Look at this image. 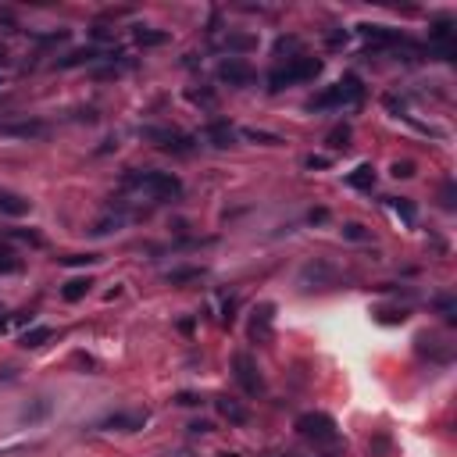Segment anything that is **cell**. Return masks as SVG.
<instances>
[{
	"instance_id": "cell-1",
	"label": "cell",
	"mask_w": 457,
	"mask_h": 457,
	"mask_svg": "<svg viewBox=\"0 0 457 457\" xmlns=\"http://www.w3.org/2000/svg\"><path fill=\"white\" fill-rule=\"evenodd\" d=\"M322 57H308V54H297V57H290L286 65H279V68H271V75H268V89L271 93H279V89H286V86H300V82H315L318 75H322Z\"/></svg>"
},
{
	"instance_id": "cell-2",
	"label": "cell",
	"mask_w": 457,
	"mask_h": 457,
	"mask_svg": "<svg viewBox=\"0 0 457 457\" xmlns=\"http://www.w3.org/2000/svg\"><path fill=\"white\" fill-rule=\"evenodd\" d=\"M126 186L129 190H143L154 200H179L182 197V179L172 175V172H158V168H136L126 175Z\"/></svg>"
},
{
	"instance_id": "cell-3",
	"label": "cell",
	"mask_w": 457,
	"mask_h": 457,
	"mask_svg": "<svg viewBox=\"0 0 457 457\" xmlns=\"http://www.w3.org/2000/svg\"><path fill=\"white\" fill-rule=\"evenodd\" d=\"M364 97V86H361V79L357 75H343L336 86H329V89H322V93L308 104L311 111H332V107H350V104H357Z\"/></svg>"
},
{
	"instance_id": "cell-4",
	"label": "cell",
	"mask_w": 457,
	"mask_h": 457,
	"mask_svg": "<svg viewBox=\"0 0 457 457\" xmlns=\"http://www.w3.org/2000/svg\"><path fill=\"white\" fill-rule=\"evenodd\" d=\"M297 433H300L304 440H311L315 447H325V443H336V440H340L336 421H332L329 414H322V411L300 414V418H297Z\"/></svg>"
},
{
	"instance_id": "cell-5",
	"label": "cell",
	"mask_w": 457,
	"mask_h": 457,
	"mask_svg": "<svg viewBox=\"0 0 457 457\" xmlns=\"http://www.w3.org/2000/svg\"><path fill=\"white\" fill-rule=\"evenodd\" d=\"M140 136H143V140H150V143H154L158 150H165V154H179V158L193 154V136L179 133V129H165V126H147V129H140Z\"/></svg>"
},
{
	"instance_id": "cell-6",
	"label": "cell",
	"mask_w": 457,
	"mask_h": 457,
	"mask_svg": "<svg viewBox=\"0 0 457 457\" xmlns=\"http://www.w3.org/2000/svg\"><path fill=\"white\" fill-rule=\"evenodd\" d=\"M232 375H236L239 389L247 393V397H261V393H264V379H261V372H257V364H254L250 354H236L232 357Z\"/></svg>"
},
{
	"instance_id": "cell-7",
	"label": "cell",
	"mask_w": 457,
	"mask_h": 457,
	"mask_svg": "<svg viewBox=\"0 0 457 457\" xmlns=\"http://www.w3.org/2000/svg\"><path fill=\"white\" fill-rule=\"evenodd\" d=\"M218 79L232 89H247L257 82V68L250 65V61H243V57H225L222 65H218Z\"/></svg>"
},
{
	"instance_id": "cell-8",
	"label": "cell",
	"mask_w": 457,
	"mask_h": 457,
	"mask_svg": "<svg viewBox=\"0 0 457 457\" xmlns=\"http://www.w3.org/2000/svg\"><path fill=\"white\" fill-rule=\"evenodd\" d=\"M50 133L47 121L40 118H0V136H11V140H43Z\"/></svg>"
},
{
	"instance_id": "cell-9",
	"label": "cell",
	"mask_w": 457,
	"mask_h": 457,
	"mask_svg": "<svg viewBox=\"0 0 457 457\" xmlns=\"http://www.w3.org/2000/svg\"><path fill=\"white\" fill-rule=\"evenodd\" d=\"M457 54V43H454V25L443 18L429 29V57H440V61H454Z\"/></svg>"
},
{
	"instance_id": "cell-10",
	"label": "cell",
	"mask_w": 457,
	"mask_h": 457,
	"mask_svg": "<svg viewBox=\"0 0 457 457\" xmlns=\"http://www.w3.org/2000/svg\"><path fill=\"white\" fill-rule=\"evenodd\" d=\"M143 425H147V411H114L97 425V429H104V433H140Z\"/></svg>"
},
{
	"instance_id": "cell-11",
	"label": "cell",
	"mask_w": 457,
	"mask_h": 457,
	"mask_svg": "<svg viewBox=\"0 0 457 457\" xmlns=\"http://www.w3.org/2000/svg\"><path fill=\"white\" fill-rule=\"evenodd\" d=\"M361 36L375 47H404L407 43L400 29H389V25H361Z\"/></svg>"
},
{
	"instance_id": "cell-12",
	"label": "cell",
	"mask_w": 457,
	"mask_h": 457,
	"mask_svg": "<svg viewBox=\"0 0 457 457\" xmlns=\"http://www.w3.org/2000/svg\"><path fill=\"white\" fill-rule=\"evenodd\" d=\"M271 322H276V304H261L250 318V340L268 343L271 340Z\"/></svg>"
},
{
	"instance_id": "cell-13",
	"label": "cell",
	"mask_w": 457,
	"mask_h": 457,
	"mask_svg": "<svg viewBox=\"0 0 457 457\" xmlns=\"http://www.w3.org/2000/svg\"><path fill=\"white\" fill-rule=\"evenodd\" d=\"M204 136H207V143H211V147H218V150H225V147H232V143H236V129L229 126V118H215V121H207Z\"/></svg>"
},
{
	"instance_id": "cell-14",
	"label": "cell",
	"mask_w": 457,
	"mask_h": 457,
	"mask_svg": "<svg viewBox=\"0 0 457 457\" xmlns=\"http://www.w3.org/2000/svg\"><path fill=\"white\" fill-rule=\"evenodd\" d=\"M33 211V200L15 193V190H0V215H8V218H22Z\"/></svg>"
},
{
	"instance_id": "cell-15",
	"label": "cell",
	"mask_w": 457,
	"mask_h": 457,
	"mask_svg": "<svg viewBox=\"0 0 457 457\" xmlns=\"http://www.w3.org/2000/svg\"><path fill=\"white\" fill-rule=\"evenodd\" d=\"M50 411H54V404H50L47 397H36L33 404H25V407L18 411V421H22V425H40L43 418H50Z\"/></svg>"
},
{
	"instance_id": "cell-16",
	"label": "cell",
	"mask_w": 457,
	"mask_h": 457,
	"mask_svg": "<svg viewBox=\"0 0 457 457\" xmlns=\"http://www.w3.org/2000/svg\"><path fill=\"white\" fill-rule=\"evenodd\" d=\"M418 354L429 357L436 364H450L454 361V350L450 347H440V340H429V336H418Z\"/></svg>"
},
{
	"instance_id": "cell-17",
	"label": "cell",
	"mask_w": 457,
	"mask_h": 457,
	"mask_svg": "<svg viewBox=\"0 0 457 457\" xmlns=\"http://www.w3.org/2000/svg\"><path fill=\"white\" fill-rule=\"evenodd\" d=\"M215 404H218V414L229 418L232 425H247V421H250V411L243 407V404H236V400H229V397H218Z\"/></svg>"
},
{
	"instance_id": "cell-18",
	"label": "cell",
	"mask_w": 457,
	"mask_h": 457,
	"mask_svg": "<svg viewBox=\"0 0 457 457\" xmlns=\"http://www.w3.org/2000/svg\"><path fill=\"white\" fill-rule=\"evenodd\" d=\"M347 186H354V190H375V168L372 165H357L350 175H347Z\"/></svg>"
},
{
	"instance_id": "cell-19",
	"label": "cell",
	"mask_w": 457,
	"mask_h": 457,
	"mask_svg": "<svg viewBox=\"0 0 457 457\" xmlns=\"http://www.w3.org/2000/svg\"><path fill=\"white\" fill-rule=\"evenodd\" d=\"M50 336H54V329H50V325H33V329H25V332H22V340H18V343H22L25 350H40Z\"/></svg>"
},
{
	"instance_id": "cell-20",
	"label": "cell",
	"mask_w": 457,
	"mask_h": 457,
	"mask_svg": "<svg viewBox=\"0 0 457 457\" xmlns=\"http://www.w3.org/2000/svg\"><path fill=\"white\" fill-rule=\"evenodd\" d=\"M257 47V36H247V33H225V50L236 57V54H247Z\"/></svg>"
},
{
	"instance_id": "cell-21",
	"label": "cell",
	"mask_w": 457,
	"mask_h": 457,
	"mask_svg": "<svg viewBox=\"0 0 457 457\" xmlns=\"http://www.w3.org/2000/svg\"><path fill=\"white\" fill-rule=\"evenodd\" d=\"M172 286H182V283H197V279H204V268L200 264H190V268H175V271H168L165 276Z\"/></svg>"
},
{
	"instance_id": "cell-22",
	"label": "cell",
	"mask_w": 457,
	"mask_h": 457,
	"mask_svg": "<svg viewBox=\"0 0 457 457\" xmlns=\"http://www.w3.org/2000/svg\"><path fill=\"white\" fill-rule=\"evenodd\" d=\"M89 286H93V283H89L86 276H79V279H68V283H65V290H61V297H65L68 304H75V300H82V297L89 293Z\"/></svg>"
},
{
	"instance_id": "cell-23",
	"label": "cell",
	"mask_w": 457,
	"mask_h": 457,
	"mask_svg": "<svg viewBox=\"0 0 457 457\" xmlns=\"http://www.w3.org/2000/svg\"><path fill=\"white\" fill-rule=\"evenodd\" d=\"M136 43L140 47H165L168 33H165V29H136Z\"/></svg>"
},
{
	"instance_id": "cell-24",
	"label": "cell",
	"mask_w": 457,
	"mask_h": 457,
	"mask_svg": "<svg viewBox=\"0 0 457 457\" xmlns=\"http://www.w3.org/2000/svg\"><path fill=\"white\" fill-rule=\"evenodd\" d=\"M389 207H393V211H397V215H400V218H404L407 225H414V218H418V211H414V204H411L407 197H393V200H389Z\"/></svg>"
},
{
	"instance_id": "cell-25",
	"label": "cell",
	"mask_w": 457,
	"mask_h": 457,
	"mask_svg": "<svg viewBox=\"0 0 457 457\" xmlns=\"http://www.w3.org/2000/svg\"><path fill=\"white\" fill-rule=\"evenodd\" d=\"M8 239H18V243H29V247H43V236L33 232V229H4Z\"/></svg>"
},
{
	"instance_id": "cell-26",
	"label": "cell",
	"mask_w": 457,
	"mask_h": 457,
	"mask_svg": "<svg viewBox=\"0 0 457 457\" xmlns=\"http://www.w3.org/2000/svg\"><path fill=\"white\" fill-rule=\"evenodd\" d=\"M347 140H350V126H336V129L325 136L329 150H347Z\"/></svg>"
},
{
	"instance_id": "cell-27",
	"label": "cell",
	"mask_w": 457,
	"mask_h": 457,
	"mask_svg": "<svg viewBox=\"0 0 457 457\" xmlns=\"http://www.w3.org/2000/svg\"><path fill=\"white\" fill-rule=\"evenodd\" d=\"M375 318L382 322V325H404L407 322V311L400 308V311H393V308H379L375 311Z\"/></svg>"
},
{
	"instance_id": "cell-28",
	"label": "cell",
	"mask_w": 457,
	"mask_h": 457,
	"mask_svg": "<svg viewBox=\"0 0 457 457\" xmlns=\"http://www.w3.org/2000/svg\"><path fill=\"white\" fill-rule=\"evenodd\" d=\"M436 311L443 315V322L454 325V322H457V300H454V297H440V300H436Z\"/></svg>"
},
{
	"instance_id": "cell-29",
	"label": "cell",
	"mask_w": 457,
	"mask_h": 457,
	"mask_svg": "<svg viewBox=\"0 0 457 457\" xmlns=\"http://www.w3.org/2000/svg\"><path fill=\"white\" fill-rule=\"evenodd\" d=\"M243 136L254 140V143H264V147H279V143H283V136H276V133H261V129H247Z\"/></svg>"
},
{
	"instance_id": "cell-30",
	"label": "cell",
	"mask_w": 457,
	"mask_h": 457,
	"mask_svg": "<svg viewBox=\"0 0 457 457\" xmlns=\"http://www.w3.org/2000/svg\"><path fill=\"white\" fill-rule=\"evenodd\" d=\"M343 236H347V239H354V243H364V239H372V232L364 229L361 222H347V225H343Z\"/></svg>"
},
{
	"instance_id": "cell-31",
	"label": "cell",
	"mask_w": 457,
	"mask_h": 457,
	"mask_svg": "<svg viewBox=\"0 0 457 457\" xmlns=\"http://www.w3.org/2000/svg\"><path fill=\"white\" fill-rule=\"evenodd\" d=\"M454 197H457V193H454V179H447L443 186H440V204H443V211H454V207H457Z\"/></svg>"
},
{
	"instance_id": "cell-32",
	"label": "cell",
	"mask_w": 457,
	"mask_h": 457,
	"mask_svg": "<svg viewBox=\"0 0 457 457\" xmlns=\"http://www.w3.org/2000/svg\"><path fill=\"white\" fill-rule=\"evenodd\" d=\"M15 271H22V261L15 254H0V276H15Z\"/></svg>"
},
{
	"instance_id": "cell-33",
	"label": "cell",
	"mask_w": 457,
	"mask_h": 457,
	"mask_svg": "<svg viewBox=\"0 0 457 457\" xmlns=\"http://www.w3.org/2000/svg\"><path fill=\"white\" fill-rule=\"evenodd\" d=\"M100 257L97 254H68V257H61V264H97Z\"/></svg>"
},
{
	"instance_id": "cell-34",
	"label": "cell",
	"mask_w": 457,
	"mask_h": 457,
	"mask_svg": "<svg viewBox=\"0 0 457 457\" xmlns=\"http://www.w3.org/2000/svg\"><path fill=\"white\" fill-rule=\"evenodd\" d=\"M393 175H397V179H411V175H414V165H411V161H397V165H393Z\"/></svg>"
},
{
	"instance_id": "cell-35",
	"label": "cell",
	"mask_w": 457,
	"mask_h": 457,
	"mask_svg": "<svg viewBox=\"0 0 457 457\" xmlns=\"http://www.w3.org/2000/svg\"><path fill=\"white\" fill-rule=\"evenodd\" d=\"M304 168H329V158H322V154H308V158H304Z\"/></svg>"
},
{
	"instance_id": "cell-36",
	"label": "cell",
	"mask_w": 457,
	"mask_h": 457,
	"mask_svg": "<svg viewBox=\"0 0 457 457\" xmlns=\"http://www.w3.org/2000/svg\"><path fill=\"white\" fill-rule=\"evenodd\" d=\"M175 404H182V407H197V404H200V397H197V393H179Z\"/></svg>"
},
{
	"instance_id": "cell-37",
	"label": "cell",
	"mask_w": 457,
	"mask_h": 457,
	"mask_svg": "<svg viewBox=\"0 0 457 457\" xmlns=\"http://www.w3.org/2000/svg\"><path fill=\"white\" fill-rule=\"evenodd\" d=\"M190 433H197V436H207V433H211V421H193V425H190Z\"/></svg>"
},
{
	"instance_id": "cell-38",
	"label": "cell",
	"mask_w": 457,
	"mask_h": 457,
	"mask_svg": "<svg viewBox=\"0 0 457 457\" xmlns=\"http://www.w3.org/2000/svg\"><path fill=\"white\" fill-rule=\"evenodd\" d=\"M329 43H332V47H340V43H347V33H332V36H329Z\"/></svg>"
},
{
	"instance_id": "cell-39",
	"label": "cell",
	"mask_w": 457,
	"mask_h": 457,
	"mask_svg": "<svg viewBox=\"0 0 457 457\" xmlns=\"http://www.w3.org/2000/svg\"><path fill=\"white\" fill-rule=\"evenodd\" d=\"M8 322H11V315H8L4 308H0V329H8Z\"/></svg>"
},
{
	"instance_id": "cell-40",
	"label": "cell",
	"mask_w": 457,
	"mask_h": 457,
	"mask_svg": "<svg viewBox=\"0 0 457 457\" xmlns=\"http://www.w3.org/2000/svg\"><path fill=\"white\" fill-rule=\"evenodd\" d=\"M0 65H8V50L4 47H0Z\"/></svg>"
},
{
	"instance_id": "cell-41",
	"label": "cell",
	"mask_w": 457,
	"mask_h": 457,
	"mask_svg": "<svg viewBox=\"0 0 457 457\" xmlns=\"http://www.w3.org/2000/svg\"><path fill=\"white\" fill-rule=\"evenodd\" d=\"M222 457H239V454H222Z\"/></svg>"
}]
</instances>
